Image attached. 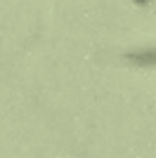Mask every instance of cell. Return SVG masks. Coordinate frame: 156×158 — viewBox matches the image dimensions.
I'll return each mask as SVG.
<instances>
[{
	"label": "cell",
	"mask_w": 156,
	"mask_h": 158,
	"mask_svg": "<svg viewBox=\"0 0 156 158\" xmlns=\"http://www.w3.org/2000/svg\"><path fill=\"white\" fill-rule=\"evenodd\" d=\"M130 61H135L140 66H156V52H140V54H132Z\"/></svg>",
	"instance_id": "obj_1"
}]
</instances>
